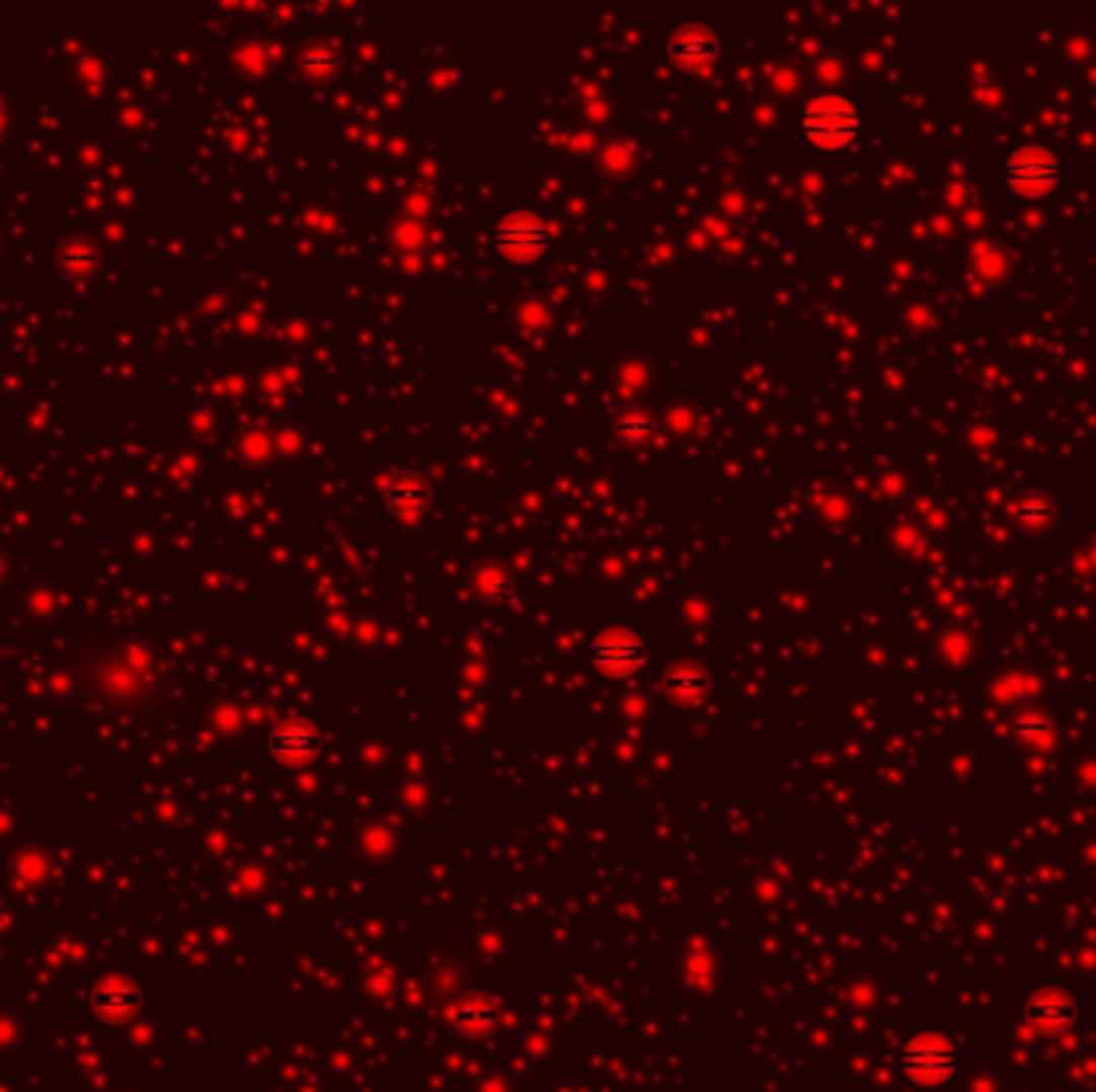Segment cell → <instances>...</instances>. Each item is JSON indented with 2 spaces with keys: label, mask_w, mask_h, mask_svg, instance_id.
<instances>
[{
  "label": "cell",
  "mask_w": 1096,
  "mask_h": 1092,
  "mask_svg": "<svg viewBox=\"0 0 1096 1092\" xmlns=\"http://www.w3.org/2000/svg\"><path fill=\"white\" fill-rule=\"evenodd\" d=\"M863 135V110L849 96H815L802 113V138L821 154H843Z\"/></svg>",
  "instance_id": "6da1fadb"
},
{
  "label": "cell",
  "mask_w": 1096,
  "mask_h": 1092,
  "mask_svg": "<svg viewBox=\"0 0 1096 1092\" xmlns=\"http://www.w3.org/2000/svg\"><path fill=\"white\" fill-rule=\"evenodd\" d=\"M1004 179L1013 196L1026 202H1042L1061 187L1065 164L1058 154L1042 145H1023L1007 157Z\"/></svg>",
  "instance_id": "7a4b0ae2"
},
{
  "label": "cell",
  "mask_w": 1096,
  "mask_h": 1092,
  "mask_svg": "<svg viewBox=\"0 0 1096 1092\" xmlns=\"http://www.w3.org/2000/svg\"><path fill=\"white\" fill-rule=\"evenodd\" d=\"M901 1070L917 1086H943L956 1077L959 1050L946 1035H913L901 1047Z\"/></svg>",
  "instance_id": "3957f363"
},
{
  "label": "cell",
  "mask_w": 1096,
  "mask_h": 1092,
  "mask_svg": "<svg viewBox=\"0 0 1096 1092\" xmlns=\"http://www.w3.org/2000/svg\"><path fill=\"white\" fill-rule=\"evenodd\" d=\"M555 240V225L536 212H510L494 228V247L510 263H536Z\"/></svg>",
  "instance_id": "277c9868"
},
{
  "label": "cell",
  "mask_w": 1096,
  "mask_h": 1092,
  "mask_svg": "<svg viewBox=\"0 0 1096 1092\" xmlns=\"http://www.w3.org/2000/svg\"><path fill=\"white\" fill-rule=\"evenodd\" d=\"M591 660L594 666L609 676V679H625V676H635L644 660H647V647L644 641L628 632V629H609L603 635L594 638L591 644Z\"/></svg>",
  "instance_id": "5b68a950"
},
{
  "label": "cell",
  "mask_w": 1096,
  "mask_h": 1092,
  "mask_svg": "<svg viewBox=\"0 0 1096 1092\" xmlns=\"http://www.w3.org/2000/svg\"><path fill=\"white\" fill-rule=\"evenodd\" d=\"M267 746H270L273 759L286 762V766H301V762L315 759V753L321 750V734L309 721H286L270 734Z\"/></svg>",
  "instance_id": "8992f818"
},
{
  "label": "cell",
  "mask_w": 1096,
  "mask_h": 1092,
  "mask_svg": "<svg viewBox=\"0 0 1096 1092\" xmlns=\"http://www.w3.org/2000/svg\"><path fill=\"white\" fill-rule=\"evenodd\" d=\"M722 46H718V35L712 29L705 26H683L674 32V39H670V58L686 68V71H702L708 68L718 58Z\"/></svg>",
  "instance_id": "52a82bcc"
},
{
  "label": "cell",
  "mask_w": 1096,
  "mask_h": 1092,
  "mask_svg": "<svg viewBox=\"0 0 1096 1092\" xmlns=\"http://www.w3.org/2000/svg\"><path fill=\"white\" fill-rule=\"evenodd\" d=\"M1026 1019L1042 1031H1061L1078 1019V1003L1058 987H1042L1026 1000Z\"/></svg>",
  "instance_id": "ba28073f"
},
{
  "label": "cell",
  "mask_w": 1096,
  "mask_h": 1092,
  "mask_svg": "<svg viewBox=\"0 0 1096 1092\" xmlns=\"http://www.w3.org/2000/svg\"><path fill=\"white\" fill-rule=\"evenodd\" d=\"M708 679L696 663H674L664 676V696L674 705H699L705 699Z\"/></svg>",
  "instance_id": "9c48e42d"
},
{
  "label": "cell",
  "mask_w": 1096,
  "mask_h": 1092,
  "mask_svg": "<svg viewBox=\"0 0 1096 1092\" xmlns=\"http://www.w3.org/2000/svg\"><path fill=\"white\" fill-rule=\"evenodd\" d=\"M90 1006L104 1019H129L141 1006V990L135 984H104L93 990Z\"/></svg>",
  "instance_id": "30bf717a"
},
{
  "label": "cell",
  "mask_w": 1096,
  "mask_h": 1092,
  "mask_svg": "<svg viewBox=\"0 0 1096 1092\" xmlns=\"http://www.w3.org/2000/svg\"><path fill=\"white\" fill-rule=\"evenodd\" d=\"M389 503L392 510L401 513V516H417L423 513L426 507H430V484H426L423 478H398L392 488H389Z\"/></svg>",
  "instance_id": "8fae6325"
},
{
  "label": "cell",
  "mask_w": 1096,
  "mask_h": 1092,
  "mask_svg": "<svg viewBox=\"0 0 1096 1092\" xmlns=\"http://www.w3.org/2000/svg\"><path fill=\"white\" fill-rule=\"evenodd\" d=\"M1010 513H1013V522H1017L1020 529L1039 532L1051 522V500L1045 494H1039V491H1029V494L1017 497V503L1010 507Z\"/></svg>",
  "instance_id": "7c38bea8"
},
{
  "label": "cell",
  "mask_w": 1096,
  "mask_h": 1092,
  "mask_svg": "<svg viewBox=\"0 0 1096 1092\" xmlns=\"http://www.w3.org/2000/svg\"><path fill=\"white\" fill-rule=\"evenodd\" d=\"M450 1019L465 1031H487L497 1022V1009L484 997H465L450 1009Z\"/></svg>",
  "instance_id": "4fadbf2b"
},
{
  "label": "cell",
  "mask_w": 1096,
  "mask_h": 1092,
  "mask_svg": "<svg viewBox=\"0 0 1096 1092\" xmlns=\"http://www.w3.org/2000/svg\"><path fill=\"white\" fill-rule=\"evenodd\" d=\"M968 263H971L974 276L984 279V282H1001V279H1007V273H1010L1007 257H1004L998 247H994L990 240H974L971 250H968Z\"/></svg>",
  "instance_id": "5bb4252c"
},
{
  "label": "cell",
  "mask_w": 1096,
  "mask_h": 1092,
  "mask_svg": "<svg viewBox=\"0 0 1096 1092\" xmlns=\"http://www.w3.org/2000/svg\"><path fill=\"white\" fill-rule=\"evenodd\" d=\"M475 590L494 602H517L513 580L503 568H497V564H481L475 571Z\"/></svg>",
  "instance_id": "9a60e30c"
},
{
  "label": "cell",
  "mask_w": 1096,
  "mask_h": 1092,
  "mask_svg": "<svg viewBox=\"0 0 1096 1092\" xmlns=\"http://www.w3.org/2000/svg\"><path fill=\"white\" fill-rule=\"evenodd\" d=\"M1013 734L1029 746H1051V721L1039 712H1023L1013 718Z\"/></svg>",
  "instance_id": "2e32d148"
},
{
  "label": "cell",
  "mask_w": 1096,
  "mask_h": 1092,
  "mask_svg": "<svg viewBox=\"0 0 1096 1092\" xmlns=\"http://www.w3.org/2000/svg\"><path fill=\"white\" fill-rule=\"evenodd\" d=\"M616 436L622 442H628V446H638V442L652 439L655 436V417H647L641 411H628L619 417L616 423Z\"/></svg>",
  "instance_id": "e0dca14e"
},
{
  "label": "cell",
  "mask_w": 1096,
  "mask_h": 1092,
  "mask_svg": "<svg viewBox=\"0 0 1096 1092\" xmlns=\"http://www.w3.org/2000/svg\"><path fill=\"white\" fill-rule=\"evenodd\" d=\"M298 68L309 74V77H315V80H318V77H331V74L337 71V55H334V49H328V46H312L309 52L301 55Z\"/></svg>",
  "instance_id": "ac0fdd59"
},
{
  "label": "cell",
  "mask_w": 1096,
  "mask_h": 1092,
  "mask_svg": "<svg viewBox=\"0 0 1096 1092\" xmlns=\"http://www.w3.org/2000/svg\"><path fill=\"white\" fill-rule=\"evenodd\" d=\"M1035 689H1039V682H1035L1032 676L1010 673V676H1004L998 685H994V696H1001V699H1007V702H1020V699L1035 696Z\"/></svg>",
  "instance_id": "d6986e66"
},
{
  "label": "cell",
  "mask_w": 1096,
  "mask_h": 1092,
  "mask_svg": "<svg viewBox=\"0 0 1096 1092\" xmlns=\"http://www.w3.org/2000/svg\"><path fill=\"white\" fill-rule=\"evenodd\" d=\"M943 657L946 660H952V663H962L968 654H971V644H968V638L965 635H959V632H949V635H943Z\"/></svg>",
  "instance_id": "ffe728a7"
},
{
  "label": "cell",
  "mask_w": 1096,
  "mask_h": 1092,
  "mask_svg": "<svg viewBox=\"0 0 1096 1092\" xmlns=\"http://www.w3.org/2000/svg\"><path fill=\"white\" fill-rule=\"evenodd\" d=\"M898 544H901V549H904L907 555H913V558H920V555L927 552V541H923V535H920L917 529H907V525H904V529L898 532Z\"/></svg>",
  "instance_id": "44dd1931"
},
{
  "label": "cell",
  "mask_w": 1096,
  "mask_h": 1092,
  "mask_svg": "<svg viewBox=\"0 0 1096 1092\" xmlns=\"http://www.w3.org/2000/svg\"><path fill=\"white\" fill-rule=\"evenodd\" d=\"M395 240H398L401 247H417L420 240H423V228L417 225V221H408V225H401V228L395 231Z\"/></svg>",
  "instance_id": "7402d4cb"
},
{
  "label": "cell",
  "mask_w": 1096,
  "mask_h": 1092,
  "mask_svg": "<svg viewBox=\"0 0 1096 1092\" xmlns=\"http://www.w3.org/2000/svg\"><path fill=\"white\" fill-rule=\"evenodd\" d=\"M968 442H971L974 449H987L994 439H990V433H987V430H974V433H968Z\"/></svg>",
  "instance_id": "603a6c76"
},
{
  "label": "cell",
  "mask_w": 1096,
  "mask_h": 1092,
  "mask_svg": "<svg viewBox=\"0 0 1096 1092\" xmlns=\"http://www.w3.org/2000/svg\"><path fill=\"white\" fill-rule=\"evenodd\" d=\"M1078 568H1081V571H1087V568H1090V571H1096V541H1093L1090 549L1078 558Z\"/></svg>",
  "instance_id": "cb8c5ba5"
}]
</instances>
